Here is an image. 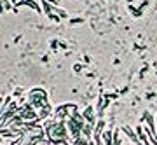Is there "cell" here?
<instances>
[{
	"label": "cell",
	"mask_w": 157,
	"mask_h": 145,
	"mask_svg": "<svg viewBox=\"0 0 157 145\" xmlns=\"http://www.w3.org/2000/svg\"><path fill=\"white\" fill-rule=\"evenodd\" d=\"M103 140L107 142V145H113V140H112V133H110V131H105V133H103Z\"/></svg>",
	"instance_id": "obj_3"
},
{
	"label": "cell",
	"mask_w": 157,
	"mask_h": 145,
	"mask_svg": "<svg viewBox=\"0 0 157 145\" xmlns=\"http://www.w3.org/2000/svg\"><path fill=\"white\" fill-rule=\"evenodd\" d=\"M121 129H122L124 133L128 135L129 138H131V142H133V143H140V140H138V136H136V135L133 133V131H131V129H129L128 126H122V128H121Z\"/></svg>",
	"instance_id": "obj_1"
},
{
	"label": "cell",
	"mask_w": 157,
	"mask_h": 145,
	"mask_svg": "<svg viewBox=\"0 0 157 145\" xmlns=\"http://www.w3.org/2000/svg\"><path fill=\"white\" fill-rule=\"evenodd\" d=\"M84 117H86V121H87L89 124L94 121V119H93V108H91V107H87V110L84 112Z\"/></svg>",
	"instance_id": "obj_2"
}]
</instances>
